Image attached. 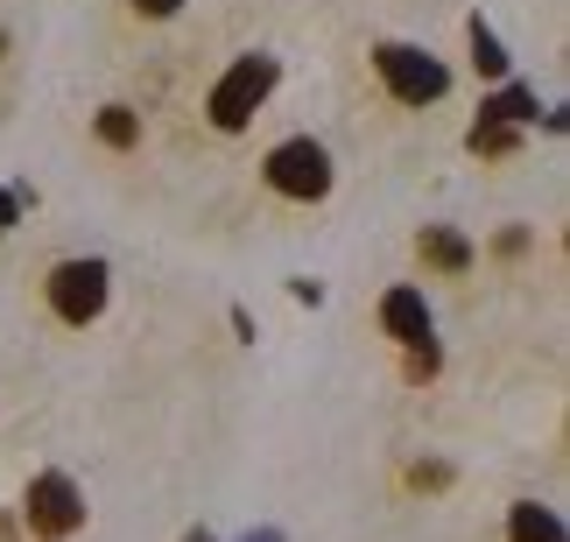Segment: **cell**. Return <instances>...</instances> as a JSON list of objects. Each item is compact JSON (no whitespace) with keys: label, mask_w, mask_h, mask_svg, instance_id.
Wrapping results in <instances>:
<instances>
[{"label":"cell","mask_w":570,"mask_h":542,"mask_svg":"<svg viewBox=\"0 0 570 542\" xmlns=\"http://www.w3.org/2000/svg\"><path fill=\"white\" fill-rule=\"evenodd\" d=\"M423 262H436V268H451V275H458V268L472 262V247L458 240L451 226H423Z\"/></svg>","instance_id":"obj_8"},{"label":"cell","mask_w":570,"mask_h":542,"mask_svg":"<svg viewBox=\"0 0 570 542\" xmlns=\"http://www.w3.org/2000/svg\"><path fill=\"white\" fill-rule=\"evenodd\" d=\"M99 141H114V148H135V141H141V120L127 114V106H106V114H99Z\"/></svg>","instance_id":"obj_9"},{"label":"cell","mask_w":570,"mask_h":542,"mask_svg":"<svg viewBox=\"0 0 570 542\" xmlns=\"http://www.w3.org/2000/svg\"><path fill=\"white\" fill-rule=\"evenodd\" d=\"M184 0H135V14H177Z\"/></svg>","instance_id":"obj_12"},{"label":"cell","mask_w":570,"mask_h":542,"mask_svg":"<svg viewBox=\"0 0 570 542\" xmlns=\"http://www.w3.org/2000/svg\"><path fill=\"white\" fill-rule=\"evenodd\" d=\"M21 514H29V529L36 535H71L78 522H85V501H78V486L63 480V472H42V480L29 486V501H21Z\"/></svg>","instance_id":"obj_5"},{"label":"cell","mask_w":570,"mask_h":542,"mask_svg":"<svg viewBox=\"0 0 570 542\" xmlns=\"http://www.w3.org/2000/svg\"><path fill=\"white\" fill-rule=\"evenodd\" d=\"M381 63V78H387V92L402 99V106H430V99H444V85H451V71L436 57H423V50H402V42H387V50L374 57Z\"/></svg>","instance_id":"obj_3"},{"label":"cell","mask_w":570,"mask_h":542,"mask_svg":"<svg viewBox=\"0 0 570 542\" xmlns=\"http://www.w3.org/2000/svg\"><path fill=\"white\" fill-rule=\"evenodd\" d=\"M268 190H282V198H296V205L324 198V190H332V156H324L311 135L268 148Z\"/></svg>","instance_id":"obj_1"},{"label":"cell","mask_w":570,"mask_h":542,"mask_svg":"<svg viewBox=\"0 0 570 542\" xmlns=\"http://www.w3.org/2000/svg\"><path fill=\"white\" fill-rule=\"evenodd\" d=\"M190 542H205V535H190Z\"/></svg>","instance_id":"obj_14"},{"label":"cell","mask_w":570,"mask_h":542,"mask_svg":"<svg viewBox=\"0 0 570 542\" xmlns=\"http://www.w3.org/2000/svg\"><path fill=\"white\" fill-rule=\"evenodd\" d=\"M381 324H387V332L402 338V345H423V338H430V303L415 296V289H387Z\"/></svg>","instance_id":"obj_6"},{"label":"cell","mask_w":570,"mask_h":542,"mask_svg":"<svg viewBox=\"0 0 570 542\" xmlns=\"http://www.w3.org/2000/svg\"><path fill=\"white\" fill-rule=\"evenodd\" d=\"M50 303L63 324H92L106 311V262H63L50 275Z\"/></svg>","instance_id":"obj_4"},{"label":"cell","mask_w":570,"mask_h":542,"mask_svg":"<svg viewBox=\"0 0 570 542\" xmlns=\"http://www.w3.org/2000/svg\"><path fill=\"white\" fill-rule=\"evenodd\" d=\"M487 120H500V127H514V120H535V92H521V85H514V92H500V99L487 106Z\"/></svg>","instance_id":"obj_11"},{"label":"cell","mask_w":570,"mask_h":542,"mask_svg":"<svg viewBox=\"0 0 570 542\" xmlns=\"http://www.w3.org/2000/svg\"><path fill=\"white\" fill-rule=\"evenodd\" d=\"M508 535H514V542H563V522H557L550 507L521 501V507H514V522H508Z\"/></svg>","instance_id":"obj_7"},{"label":"cell","mask_w":570,"mask_h":542,"mask_svg":"<svg viewBox=\"0 0 570 542\" xmlns=\"http://www.w3.org/2000/svg\"><path fill=\"white\" fill-rule=\"evenodd\" d=\"M268 85H275V57H239L233 71L218 78V92H212V127L239 135V127L254 120V106L268 99Z\"/></svg>","instance_id":"obj_2"},{"label":"cell","mask_w":570,"mask_h":542,"mask_svg":"<svg viewBox=\"0 0 570 542\" xmlns=\"http://www.w3.org/2000/svg\"><path fill=\"white\" fill-rule=\"evenodd\" d=\"M14 219V198H8V190H0V226H8Z\"/></svg>","instance_id":"obj_13"},{"label":"cell","mask_w":570,"mask_h":542,"mask_svg":"<svg viewBox=\"0 0 570 542\" xmlns=\"http://www.w3.org/2000/svg\"><path fill=\"white\" fill-rule=\"evenodd\" d=\"M472 63H479L487 78H500V71H508V50L493 42V29H487V21H472Z\"/></svg>","instance_id":"obj_10"}]
</instances>
